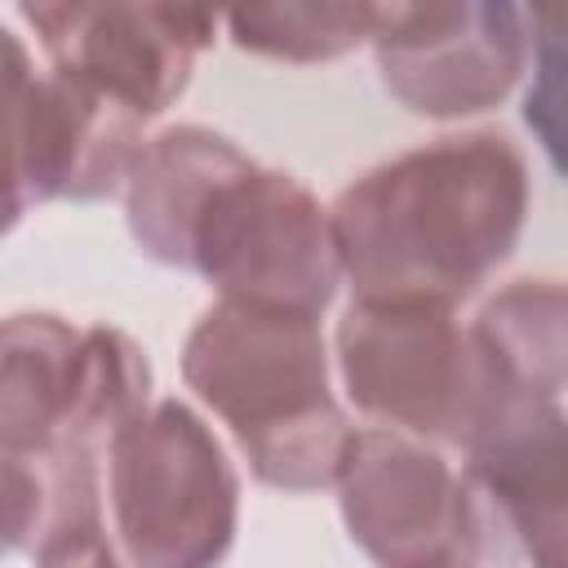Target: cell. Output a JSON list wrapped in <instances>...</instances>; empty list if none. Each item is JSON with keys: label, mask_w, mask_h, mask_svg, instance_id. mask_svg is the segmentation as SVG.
Returning a JSON list of instances; mask_svg holds the SVG:
<instances>
[{"label": "cell", "mask_w": 568, "mask_h": 568, "mask_svg": "<svg viewBox=\"0 0 568 568\" xmlns=\"http://www.w3.org/2000/svg\"><path fill=\"white\" fill-rule=\"evenodd\" d=\"M31 564H36V568H129L124 555L106 541V524H98V528H89V532H75V537H67V541H58L53 550L36 555Z\"/></svg>", "instance_id": "obj_16"}, {"label": "cell", "mask_w": 568, "mask_h": 568, "mask_svg": "<svg viewBox=\"0 0 568 568\" xmlns=\"http://www.w3.org/2000/svg\"><path fill=\"white\" fill-rule=\"evenodd\" d=\"M466 479L532 568H568V413L519 395L466 448Z\"/></svg>", "instance_id": "obj_11"}, {"label": "cell", "mask_w": 568, "mask_h": 568, "mask_svg": "<svg viewBox=\"0 0 568 568\" xmlns=\"http://www.w3.org/2000/svg\"><path fill=\"white\" fill-rule=\"evenodd\" d=\"M346 537L377 568H479L484 506L435 444L364 426L337 479Z\"/></svg>", "instance_id": "obj_8"}, {"label": "cell", "mask_w": 568, "mask_h": 568, "mask_svg": "<svg viewBox=\"0 0 568 568\" xmlns=\"http://www.w3.org/2000/svg\"><path fill=\"white\" fill-rule=\"evenodd\" d=\"M0 364L4 448L98 453L151 404V359L115 324L18 311L4 320Z\"/></svg>", "instance_id": "obj_6"}, {"label": "cell", "mask_w": 568, "mask_h": 568, "mask_svg": "<svg viewBox=\"0 0 568 568\" xmlns=\"http://www.w3.org/2000/svg\"><path fill=\"white\" fill-rule=\"evenodd\" d=\"M102 524V475L89 448H4V541L44 555Z\"/></svg>", "instance_id": "obj_12"}, {"label": "cell", "mask_w": 568, "mask_h": 568, "mask_svg": "<svg viewBox=\"0 0 568 568\" xmlns=\"http://www.w3.org/2000/svg\"><path fill=\"white\" fill-rule=\"evenodd\" d=\"M346 399L377 426L444 448H475L524 395L457 306L351 297L333 328Z\"/></svg>", "instance_id": "obj_4"}, {"label": "cell", "mask_w": 568, "mask_h": 568, "mask_svg": "<svg viewBox=\"0 0 568 568\" xmlns=\"http://www.w3.org/2000/svg\"><path fill=\"white\" fill-rule=\"evenodd\" d=\"M4 133H9V231L40 204L120 195L138 151L142 120L89 84L36 62L22 31L4 27Z\"/></svg>", "instance_id": "obj_7"}, {"label": "cell", "mask_w": 568, "mask_h": 568, "mask_svg": "<svg viewBox=\"0 0 568 568\" xmlns=\"http://www.w3.org/2000/svg\"><path fill=\"white\" fill-rule=\"evenodd\" d=\"M386 93L426 120H470L501 106L532 62V22L519 4H386L373 36Z\"/></svg>", "instance_id": "obj_9"}, {"label": "cell", "mask_w": 568, "mask_h": 568, "mask_svg": "<svg viewBox=\"0 0 568 568\" xmlns=\"http://www.w3.org/2000/svg\"><path fill=\"white\" fill-rule=\"evenodd\" d=\"M532 71L524 93V124L555 173L568 178V4L528 9Z\"/></svg>", "instance_id": "obj_15"}, {"label": "cell", "mask_w": 568, "mask_h": 568, "mask_svg": "<svg viewBox=\"0 0 568 568\" xmlns=\"http://www.w3.org/2000/svg\"><path fill=\"white\" fill-rule=\"evenodd\" d=\"M106 510L129 568H222L240 532V475L213 426L164 395L111 435Z\"/></svg>", "instance_id": "obj_5"}, {"label": "cell", "mask_w": 568, "mask_h": 568, "mask_svg": "<svg viewBox=\"0 0 568 568\" xmlns=\"http://www.w3.org/2000/svg\"><path fill=\"white\" fill-rule=\"evenodd\" d=\"M120 200L138 253L200 275L217 297L324 315L346 284L328 204L217 129L146 138Z\"/></svg>", "instance_id": "obj_1"}, {"label": "cell", "mask_w": 568, "mask_h": 568, "mask_svg": "<svg viewBox=\"0 0 568 568\" xmlns=\"http://www.w3.org/2000/svg\"><path fill=\"white\" fill-rule=\"evenodd\" d=\"M386 4H257L226 18L235 49L271 62H333L382 31Z\"/></svg>", "instance_id": "obj_14"}, {"label": "cell", "mask_w": 568, "mask_h": 568, "mask_svg": "<svg viewBox=\"0 0 568 568\" xmlns=\"http://www.w3.org/2000/svg\"><path fill=\"white\" fill-rule=\"evenodd\" d=\"M40 58L111 98L142 124L164 115L217 40L209 9L178 4H18Z\"/></svg>", "instance_id": "obj_10"}, {"label": "cell", "mask_w": 568, "mask_h": 568, "mask_svg": "<svg viewBox=\"0 0 568 568\" xmlns=\"http://www.w3.org/2000/svg\"><path fill=\"white\" fill-rule=\"evenodd\" d=\"M470 324L515 390L541 399L568 390V280H510L484 297Z\"/></svg>", "instance_id": "obj_13"}, {"label": "cell", "mask_w": 568, "mask_h": 568, "mask_svg": "<svg viewBox=\"0 0 568 568\" xmlns=\"http://www.w3.org/2000/svg\"><path fill=\"white\" fill-rule=\"evenodd\" d=\"M182 382L266 488H337L359 426L333 395L320 315L217 297L182 342Z\"/></svg>", "instance_id": "obj_3"}, {"label": "cell", "mask_w": 568, "mask_h": 568, "mask_svg": "<svg viewBox=\"0 0 568 568\" xmlns=\"http://www.w3.org/2000/svg\"><path fill=\"white\" fill-rule=\"evenodd\" d=\"M532 204L524 151L493 129L408 146L328 204L351 297L462 306L510 262Z\"/></svg>", "instance_id": "obj_2"}]
</instances>
